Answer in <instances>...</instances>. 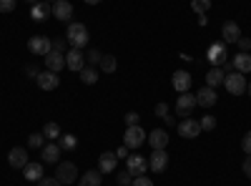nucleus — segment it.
Masks as SVG:
<instances>
[{"label": "nucleus", "instance_id": "nucleus-31", "mask_svg": "<svg viewBox=\"0 0 251 186\" xmlns=\"http://www.w3.org/2000/svg\"><path fill=\"white\" fill-rule=\"evenodd\" d=\"M116 66H118V63H116V58H113V55H103V58H100V68H103V73H113Z\"/></svg>", "mask_w": 251, "mask_h": 186}, {"label": "nucleus", "instance_id": "nucleus-32", "mask_svg": "<svg viewBox=\"0 0 251 186\" xmlns=\"http://www.w3.org/2000/svg\"><path fill=\"white\" fill-rule=\"evenodd\" d=\"M199 123H201V131H214V129H216V118H214V116H208V113H206Z\"/></svg>", "mask_w": 251, "mask_h": 186}, {"label": "nucleus", "instance_id": "nucleus-45", "mask_svg": "<svg viewBox=\"0 0 251 186\" xmlns=\"http://www.w3.org/2000/svg\"><path fill=\"white\" fill-rule=\"evenodd\" d=\"M244 174L251 179V154H249V156H246V161H244Z\"/></svg>", "mask_w": 251, "mask_h": 186}, {"label": "nucleus", "instance_id": "nucleus-24", "mask_svg": "<svg viewBox=\"0 0 251 186\" xmlns=\"http://www.w3.org/2000/svg\"><path fill=\"white\" fill-rule=\"evenodd\" d=\"M40 156H43L46 163H58V159H60V146H58V143H48Z\"/></svg>", "mask_w": 251, "mask_h": 186}, {"label": "nucleus", "instance_id": "nucleus-14", "mask_svg": "<svg viewBox=\"0 0 251 186\" xmlns=\"http://www.w3.org/2000/svg\"><path fill=\"white\" fill-rule=\"evenodd\" d=\"M221 35H224V43H236V40L241 38L239 23H234V20H226L224 28H221Z\"/></svg>", "mask_w": 251, "mask_h": 186}, {"label": "nucleus", "instance_id": "nucleus-9", "mask_svg": "<svg viewBox=\"0 0 251 186\" xmlns=\"http://www.w3.org/2000/svg\"><path fill=\"white\" fill-rule=\"evenodd\" d=\"M194 106H199L196 103V93H178V101H176V111L181 113V116H186V113H191L194 111Z\"/></svg>", "mask_w": 251, "mask_h": 186}, {"label": "nucleus", "instance_id": "nucleus-46", "mask_svg": "<svg viewBox=\"0 0 251 186\" xmlns=\"http://www.w3.org/2000/svg\"><path fill=\"white\" fill-rule=\"evenodd\" d=\"M116 156H118V159H128V146H126V143H123V146H121V149L116 151Z\"/></svg>", "mask_w": 251, "mask_h": 186}, {"label": "nucleus", "instance_id": "nucleus-28", "mask_svg": "<svg viewBox=\"0 0 251 186\" xmlns=\"http://www.w3.org/2000/svg\"><path fill=\"white\" fill-rule=\"evenodd\" d=\"M58 146H60V149H66V151H71V149H75V146H78V138H75V136H71V133H60Z\"/></svg>", "mask_w": 251, "mask_h": 186}, {"label": "nucleus", "instance_id": "nucleus-34", "mask_svg": "<svg viewBox=\"0 0 251 186\" xmlns=\"http://www.w3.org/2000/svg\"><path fill=\"white\" fill-rule=\"evenodd\" d=\"M15 10V0H0V13H13Z\"/></svg>", "mask_w": 251, "mask_h": 186}, {"label": "nucleus", "instance_id": "nucleus-43", "mask_svg": "<svg viewBox=\"0 0 251 186\" xmlns=\"http://www.w3.org/2000/svg\"><path fill=\"white\" fill-rule=\"evenodd\" d=\"M63 48H66V40H63V38H58V40H53V51H58V53H63Z\"/></svg>", "mask_w": 251, "mask_h": 186}, {"label": "nucleus", "instance_id": "nucleus-39", "mask_svg": "<svg viewBox=\"0 0 251 186\" xmlns=\"http://www.w3.org/2000/svg\"><path fill=\"white\" fill-rule=\"evenodd\" d=\"M236 46L241 48V53H249V51H251V40H249V38H239Z\"/></svg>", "mask_w": 251, "mask_h": 186}, {"label": "nucleus", "instance_id": "nucleus-2", "mask_svg": "<svg viewBox=\"0 0 251 186\" xmlns=\"http://www.w3.org/2000/svg\"><path fill=\"white\" fill-rule=\"evenodd\" d=\"M224 86H226V91H228V93L241 96V93L246 91V78H244V73L231 71V73H226V76H224Z\"/></svg>", "mask_w": 251, "mask_h": 186}, {"label": "nucleus", "instance_id": "nucleus-7", "mask_svg": "<svg viewBox=\"0 0 251 186\" xmlns=\"http://www.w3.org/2000/svg\"><path fill=\"white\" fill-rule=\"evenodd\" d=\"M126 169L131 171V176H143L146 169H149V161H146L143 156H138V154H131L128 159H126Z\"/></svg>", "mask_w": 251, "mask_h": 186}, {"label": "nucleus", "instance_id": "nucleus-10", "mask_svg": "<svg viewBox=\"0 0 251 186\" xmlns=\"http://www.w3.org/2000/svg\"><path fill=\"white\" fill-rule=\"evenodd\" d=\"M178 133H181L183 138H196V136L201 133V123L186 116V118H183V121L178 123Z\"/></svg>", "mask_w": 251, "mask_h": 186}, {"label": "nucleus", "instance_id": "nucleus-23", "mask_svg": "<svg viewBox=\"0 0 251 186\" xmlns=\"http://www.w3.org/2000/svg\"><path fill=\"white\" fill-rule=\"evenodd\" d=\"M224 76H226V73H224V71H221L219 66H214L211 71L206 73V86H211V88H219V86L224 83Z\"/></svg>", "mask_w": 251, "mask_h": 186}, {"label": "nucleus", "instance_id": "nucleus-27", "mask_svg": "<svg viewBox=\"0 0 251 186\" xmlns=\"http://www.w3.org/2000/svg\"><path fill=\"white\" fill-rule=\"evenodd\" d=\"M80 80H83V83H86V86H93L96 80H98V71H96L93 66L83 68V71H80Z\"/></svg>", "mask_w": 251, "mask_h": 186}, {"label": "nucleus", "instance_id": "nucleus-35", "mask_svg": "<svg viewBox=\"0 0 251 186\" xmlns=\"http://www.w3.org/2000/svg\"><path fill=\"white\" fill-rule=\"evenodd\" d=\"M118 184H121V186H131V184H133L131 171H123V174H118Z\"/></svg>", "mask_w": 251, "mask_h": 186}, {"label": "nucleus", "instance_id": "nucleus-3", "mask_svg": "<svg viewBox=\"0 0 251 186\" xmlns=\"http://www.w3.org/2000/svg\"><path fill=\"white\" fill-rule=\"evenodd\" d=\"M28 51L35 53V55H48L53 51V40L48 35H33L28 40Z\"/></svg>", "mask_w": 251, "mask_h": 186}, {"label": "nucleus", "instance_id": "nucleus-40", "mask_svg": "<svg viewBox=\"0 0 251 186\" xmlns=\"http://www.w3.org/2000/svg\"><path fill=\"white\" fill-rule=\"evenodd\" d=\"M100 58H103V55H100V51H96V48H93V51H88V60H91V63H100Z\"/></svg>", "mask_w": 251, "mask_h": 186}, {"label": "nucleus", "instance_id": "nucleus-48", "mask_svg": "<svg viewBox=\"0 0 251 186\" xmlns=\"http://www.w3.org/2000/svg\"><path fill=\"white\" fill-rule=\"evenodd\" d=\"M25 3H30V5H35V3H40V0H25Z\"/></svg>", "mask_w": 251, "mask_h": 186}, {"label": "nucleus", "instance_id": "nucleus-1", "mask_svg": "<svg viewBox=\"0 0 251 186\" xmlns=\"http://www.w3.org/2000/svg\"><path fill=\"white\" fill-rule=\"evenodd\" d=\"M66 40L73 46V48H83L88 43V28L83 23H71L68 30H66Z\"/></svg>", "mask_w": 251, "mask_h": 186}, {"label": "nucleus", "instance_id": "nucleus-20", "mask_svg": "<svg viewBox=\"0 0 251 186\" xmlns=\"http://www.w3.org/2000/svg\"><path fill=\"white\" fill-rule=\"evenodd\" d=\"M53 15H55L58 20H63V23H66V20L73 18V5L68 3V0H58V3L53 5Z\"/></svg>", "mask_w": 251, "mask_h": 186}, {"label": "nucleus", "instance_id": "nucleus-5", "mask_svg": "<svg viewBox=\"0 0 251 186\" xmlns=\"http://www.w3.org/2000/svg\"><path fill=\"white\" fill-rule=\"evenodd\" d=\"M166 166H169V154H166V149H153V154L149 156V169L161 174V171H166Z\"/></svg>", "mask_w": 251, "mask_h": 186}, {"label": "nucleus", "instance_id": "nucleus-6", "mask_svg": "<svg viewBox=\"0 0 251 186\" xmlns=\"http://www.w3.org/2000/svg\"><path fill=\"white\" fill-rule=\"evenodd\" d=\"M55 179L60 184H73L78 179V169H75V163L66 161V163H58V171H55Z\"/></svg>", "mask_w": 251, "mask_h": 186}, {"label": "nucleus", "instance_id": "nucleus-4", "mask_svg": "<svg viewBox=\"0 0 251 186\" xmlns=\"http://www.w3.org/2000/svg\"><path fill=\"white\" fill-rule=\"evenodd\" d=\"M146 141V131L141 126H126V133H123V143L128 149H138L141 143Z\"/></svg>", "mask_w": 251, "mask_h": 186}, {"label": "nucleus", "instance_id": "nucleus-11", "mask_svg": "<svg viewBox=\"0 0 251 186\" xmlns=\"http://www.w3.org/2000/svg\"><path fill=\"white\" fill-rule=\"evenodd\" d=\"M8 163H10L13 169H25V166H28V154H25V149H23V146L10 149V154H8Z\"/></svg>", "mask_w": 251, "mask_h": 186}, {"label": "nucleus", "instance_id": "nucleus-12", "mask_svg": "<svg viewBox=\"0 0 251 186\" xmlns=\"http://www.w3.org/2000/svg\"><path fill=\"white\" fill-rule=\"evenodd\" d=\"M116 163H118L116 151H106V154L98 156V171L100 174H111V171H116Z\"/></svg>", "mask_w": 251, "mask_h": 186}, {"label": "nucleus", "instance_id": "nucleus-26", "mask_svg": "<svg viewBox=\"0 0 251 186\" xmlns=\"http://www.w3.org/2000/svg\"><path fill=\"white\" fill-rule=\"evenodd\" d=\"M100 171H86L80 176V184L78 186H100Z\"/></svg>", "mask_w": 251, "mask_h": 186}, {"label": "nucleus", "instance_id": "nucleus-44", "mask_svg": "<svg viewBox=\"0 0 251 186\" xmlns=\"http://www.w3.org/2000/svg\"><path fill=\"white\" fill-rule=\"evenodd\" d=\"M38 66H25V76H30V78H38Z\"/></svg>", "mask_w": 251, "mask_h": 186}, {"label": "nucleus", "instance_id": "nucleus-42", "mask_svg": "<svg viewBox=\"0 0 251 186\" xmlns=\"http://www.w3.org/2000/svg\"><path fill=\"white\" fill-rule=\"evenodd\" d=\"M241 146H244V151H246V154H251V131H249V133L244 136V141H241Z\"/></svg>", "mask_w": 251, "mask_h": 186}, {"label": "nucleus", "instance_id": "nucleus-13", "mask_svg": "<svg viewBox=\"0 0 251 186\" xmlns=\"http://www.w3.org/2000/svg\"><path fill=\"white\" fill-rule=\"evenodd\" d=\"M216 88H211V86H203L199 93H196V103L199 106H203V108H211L214 103H216Z\"/></svg>", "mask_w": 251, "mask_h": 186}, {"label": "nucleus", "instance_id": "nucleus-49", "mask_svg": "<svg viewBox=\"0 0 251 186\" xmlns=\"http://www.w3.org/2000/svg\"><path fill=\"white\" fill-rule=\"evenodd\" d=\"M246 91H249V96H251V83H246Z\"/></svg>", "mask_w": 251, "mask_h": 186}, {"label": "nucleus", "instance_id": "nucleus-18", "mask_svg": "<svg viewBox=\"0 0 251 186\" xmlns=\"http://www.w3.org/2000/svg\"><path fill=\"white\" fill-rule=\"evenodd\" d=\"M66 68H71V71H83L86 66H83V53H80V48H71L68 53H66Z\"/></svg>", "mask_w": 251, "mask_h": 186}, {"label": "nucleus", "instance_id": "nucleus-47", "mask_svg": "<svg viewBox=\"0 0 251 186\" xmlns=\"http://www.w3.org/2000/svg\"><path fill=\"white\" fill-rule=\"evenodd\" d=\"M86 3H88V5H98V3H100V0H86Z\"/></svg>", "mask_w": 251, "mask_h": 186}, {"label": "nucleus", "instance_id": "nucleus-36", "mask_svg": "<svg viewBox=\"0 0 251 186\" xmlns=\"http://www.w3.org/2000/svg\"><path fill=\"white\" fill-rule=\"evenodd\" d=\"M131 186H153V181H151L149 176H146V174H143V176H136Z\"/></svg>", "mask_w": 251, "mask_h": 186}, {"label": "nucleus", "instance_id": "nucleus-30", "mask_svg": "<svg viewBox=\"0 0 251 186\" xmlns=\"http://www.w3.org/2000/svg\"><path fill=\"white\" fill-rule=\"evenodd\" d=\"M60 126H58V123L55 121H50V123H46V129H43V136L46 138H60Z\"/></svg>", "mask_w": 251, "mask_h": 186}, {"label": "nucleus", "instance_id": "nucleus-29", "mask_svg": "<svg viewBox=\"0 0 251 186\" xmlns=\"http://www.w3.org/2000/svg\"><path fill=\"white\" fill-rule=\"evenodd\" d=\"M208 8H211V0H191V10L199 15H206Z\"/></svg>", "mask_w": 251, "mask_h": 186}, {"label": "nucleus", "instance_id": "nucleus-38", "mask_svg": "<svg viewBox=\"0 0 251 186\" xmlns=\"http://www.w3.org/2000/svg\"><path fill=\"white\" fill-rule=\"evenodd\" d=\"M138 121H141V116L138 113H126V126H138Z\"/></svg>", "mask_w": 251, "mask_h": 186}, {"label": "nucleus", "instance_id": "nucleus-25", "mask_svg": "<svg viewBox=\"0 0 251 186\" xmlns=\"http://www.w3.org/2000/svg\"><path fill=\"white\" fill-rule=\"evenodd\" d=\"M23 171H25V179L28 181H40V179H43V163H30L28 161V166Z\"/></svg>", "mask_w": 251, "mask_h": 186}, {"label": "nucleus", "instance_id": "nucleus-41", "mask_svg": "<svg viewBox=\"0 0 251 186\" xmlns=\"http://www.w3.org/2000/svg\"><path fill=\"white\" fill-rule=\"evenodd\" d=\"M156 116L166 118V116H169V106H166V103H158V106H156Z\"/></svg>", "mask_w": 251, "mask_h": 186}, {"label": "nucleus", "instance_id": "nucleus-50", "mask_svg": "<svg viewBox=\"0 0 251 186\" xmlns=\"http://www.w3.org/2000/svg\"><path fill=\"white\" fill-rule=\"evenodd\" d=\"M55 3H58V0H55Z\"/></svg>", "mask_w": 251, "mask_h": 186}, {"label": "nucleus", "instance_id": "nucleus-8", "mask_svg": "<svg viewBox=\"0 0 251 186\" xmlns=\"http://www.w3.org/2000/svg\"><path fill=\"white\" fill-rule=\"evenodd\" d=\"M35 80H38V86L43 88V91H55V88L60 86V78H58V73H53V71H40Z\"/></svg>", "mask_w": 251, "mask_h": 186}, {"label": "nucleus", "instance_id": "nucleus-22", "mask_svg": "<svg viewBox=\"0 0 251 186\" xmlns=\"http://www.w3.org/2000/svg\"><path fill=\"white\" fill-rule=\"evenodd\" d=\"M231 63H234V71H239V73H251V53H236Z\"/></svg>", "mask_w": 251, "mask_h": 186}, {"label": "nucleus", "instance_id": "nucleus-19", "mask_svg": "<svg viewBox=\"0 0 251 186\" xmlns=\"http://www.w3.org/2000/svg\"><path fill=\"white\" fill-rule=\"evenodd\" d=\"M149 143H151V149H166L169 146V133H166V129H153L149 133Z\"/></svg>", "mask_w": 251, "mask_h": 186}, {"label": "nucleus", "instance_id": "nucleus-16", "mask_svg": "<svg viewBox=\"0 0 251 186\" xmlns=\"http://www.w3.org/2000/svg\"><path fill=\"white\" fill-rule=\"evenodd\" d=\"M208 60H211V66H221L226 63V43H214L211 48H208Z\"/></svg>", "mask_w": 251, "mask_h": 186}, {"label": "nucleus", "instance_id": "nucleus-15", "mask_svg": "<svg viewBox=\"0 0 251 186\" xmlns=\"http://www.w3.org/2000/svg\"><path fill=\"white\" fill-rule=\"evenodd\" d=\"M46 68H48V71H53V73L63 71V68H66V55L58 53V51H50V53L46 55Z\"/></svg>", "mask_w": 251, "mask_h": 186}, {"label": "nucleus", "instance_id": "nucleus-21", "mask_svg": "<svg viewBox=\"0 0 251 186\" xmlns=\"http://www.w3.org/2000/svg\"><path fill=\"white\" fill-rule=\"evenodd\" d=\"M48 15H53V5H48V0H46V3L40 0V3H35L33 10H30V18L38 20V23H40V20H46Z\"/></svg>", "mask_w": 251, "mask_h": 186}, {"label": "nucleus", "instance_id": "nucleus-37", "mask_svg": "<svg viewBox=\"0 0 251 186\" xmlns=\"http://www.w3.org/2000/svg\"><path fill=\"white\" fill-rule=\"evenodd\" d=\"M38 186H60V181L55 176H43V179L38 181Z\"/></svg>", "mask_w": 251, "mask_h": 186}, {"label": "nucleus", "instance_id": "nucleus-33", "mask_svg": "<svg viewBox=\"0 0 251 186\" xmlns=\"http://www.w3.org/2000/svg\"><path fill=\"white\" fill-rule=\"evenodd\" d=\"M43 133H30V138H28V146L30 149H40V146H43Z\"/></svg>", "mask_w": 251, "mask_h": 186}, {"label": "nucleus", "instance_id": "nucleus-17", "mask_svg": "<svg viewBox=\"0 0 251 186\" xmlns=\"http://www.w3.org/2000/svg\"><path fill=\"white\" fill-rule=\"evenodd\" d=\"M171 83L178 93H186L188 88H191V73H186V71H176L174 78H171Z\"/></svg>", "mask_w": 251, "mask_h": 186}]
</instances>
